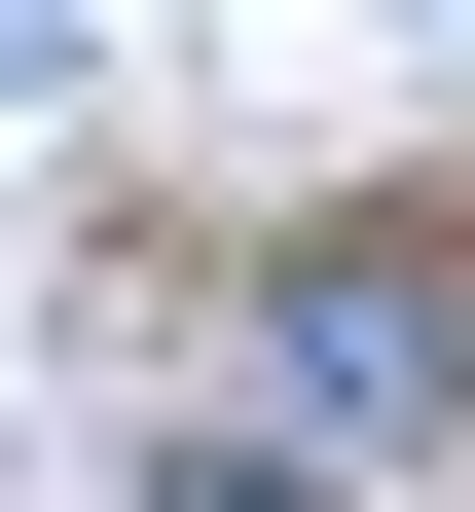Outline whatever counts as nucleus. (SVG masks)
<instances>
[{
	"label": "nucleus",
	"instance_id": "obj_1",
	"mask_svg": "<svg viewBox=\"0 0 475 512\" xmlns=\"http://www.w3.org/2000/svg\"><path fill=\"white\" fill-rule=\"evenodd\" d=\"M256 366H293L329 439H439V403H475V256H293V293H256Z\"/></svg>",
	"mask_w": 475,
	"mask_h": 512
},
{
	"label": "nucleus",
	"instance_id": "obj_2",
	"mask_svg": "<svg viewBox=\"0 0 475 512\" xmlns=\"http://www.w3.org/2000/svg\"><path fill=\"white\" fill-rule=\"evenodd\" d=\"M147 512H329V476H293V439H183V476H147Z\"/></svg>",
	"mask_w": 475,
	"mask_h": 512
}]
</instances>
